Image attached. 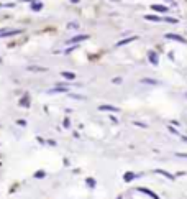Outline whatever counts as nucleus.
Masks as SVG:
<instances>
[{
	"label": "nucleus",
	"instance_id": "obj_1",
	"mask_svg": "<svg viewBox=\"0 0 187 199\" xmlns=\"http://www.w3.org/2000/svg\"><path fill=\"white\" fill-rule=\"evenodd\" d=\"M168 40H174V41H179V43H186V40L181 36V35H174V33H166L164 35Z\"/></svg>",
	"mask_w": 187,
	"mask_h": 199
},
{
	"label": "nucleus",
	"instance_id": "obj_2",
	"mask_svg": "<svg viewBox=\"0 0 187 199\" xmlns=\"http://www.w3.org/2000/svg\"><path fill=\"white\" fill-rule=\"evenodd\" d=\"M89 40V35H79V36H74L69 40V43H79V41H85Z\"/></svg>",
	"mask_w": 187,
	"mask_h": 199
},
{
	"label": "nucleus",
	"instance_id": "obj_3",
	"mask_svg": "<svg viewBox=\"0 0 187 199\" xmlns=\"http://www.w3.org/2000/svg\"><path fill=\"white\" fill-rule=\"evenodd\" d=\"M99 110H105V112H117V107H113V106H105V104H102V106L99 107Z\"/></svg>",
	"mask_w": 187,
	"mask_h": 199
},
{
	"label": "nucleus",
	"instance_id": "obj_4",
	"mask_svg": "<svg viewBox=\"0 0 187 199\" xmlns=\"http://www.w3.org/2000/svg\"><path fill=\"white\" fill-rule=\"evenodd\" d=\"M22 33V30H5L0 36H13V35H18Z\"/></svg>",
	"mask_w": 187,
	"mask_h": 199
},
{
	"label": "nucleus",
	"instance_id": "obj_5",
	"mask_svg": "<svg viewBox=\"0 0 187 199\" xmlns=\"http://www.w3.org/2000/svg\"><path fill=\"white\" fill-rule=\"evenodd\" d=\"M151 8H153L154 12H161V13L168 12V7H166V5H151Z\"/></svg>",
	"mask_w": 187,
	"mask_h": 199
},
{
	"label": "nucleus",
	"instance_id": "obj_6",
	"mask_svg": "<svg viewBox=\"0 0 187 199\" xmlns=\"http://www.w3.org/2000/svg\"><path fill=\"white\" fill-rule=\"evenodd\" d=\"M156 173H158V174H162V176H166L168 179H174V174L168 173V171H164V170H156Z\"/></svg>",
	"mask_w": 187,
	"mask_h": 199
},
{
	"label": "nucleus",
	"instance_id": "obj_7",
	"mask_svg": "<svg viewBox=\"0 0 187 199\" xmlns=\"http://www.w3.org/2000/svg\"><path fill=\"white\" fill-rule=\"evenodd\" d=\"M148 56H150V61L153 63V64H158V54H156L154 51H150V53H148Z\"/></svg>",
	"mask_w": 187,
	"mask_h": 199
},
{
	"label": "nucleus",
	"instance_id": "obj_8",
	"mask_svg": "<svg viewBox=\"0 0 187 199\" xmlns=\"http://www.w3.org/2000/svg\"><path fill=\"white\" fill-rule=\"evenodd\" d=\"M135 40H136V36H131V38H128V40H122V41H118V43H117V46H123V44L130 43V41H135Z\"/></svg>",
	"mask_w": 187,
	"mask_h": 199
},
{
	"label": "nucleus",
	"instance_id": "obj_9",
	"mask_svg": "<svg viewBox=\"0 0 187 199\" xmlns=\"http://www.w3.org/2000/svg\"><path fill=\"white\" fill-rule=\"evenodd\" d=\"M62 78L69 79V81H72V79H76V74H72V72H61Z\"/></svg>",
	"mask_w": 187,
	"mask_h": 199
},
{
	"label": "nucleus",
	"instance_id": "obj_10",
	"mask_svg": "<svg viewBox=\"0 0 187 199\" xmlns=\"http://www.w3.org/2000/svg\"><path fill=\"white\" fill-rule=\"evenodd\" d=\"M144 18L150 20V22H161V18H159V17H156V15H144Z\"/></svg>",
	"mask_w": 187,
	"mask_h": 199
},
{
	"label": "nucleus",
	"instance_id": "obj_11",
	"mask_svg": "<svg viewBox=\"0 0 187 199\" xmlns=\"http://www.w3.org/2000/svg\"><path fill=\"white\" fill-rule=\"evenodd\" d=\"M135 178H136V174H135V173H125L123 179L125 181H131V179H135Z\"/></svg>",
	"mask_w": 187,
	"mask_h": 199
},
{
	"label": "nucleus",
	"instance_id": "obj_12",
	"mask_svg": "<svg viewBox=\"0 0 187 199\" xmlns=\"http://www.w3.org/2000/svg\"><path fill=\"white\" fill-rule=\"evenodd\" d=\"M141 82H144V84H158L156 79H141Z\"/></svg>",
	"mask_w": 187,
	"mask_h": 199
},
{
	"label": "nucleus",
	"instance_id": "obj_13",
	"mask_svg": "<svg viewBox=\"0 0 187 199\" xmlns=\"http://www.w3.org/2000/svg\"><path fill=\"white\" fill-rule=\"evenodd\" d=\"M31 8L36 12V10H41V8H43V5H41V3H33V5H31Z\"/></svg>",
	"mask_w": 187,
	"mask_h": 199
},
{
	"label": "nucleus",
	"instance_id": "obj_14",
	"mask_svg": "<svg viewBox=\"0 0 187 199\" xmlns=\"http://www.w3.org/2000/svg\"><path fill=\"white\" fill-rule=\"evenodd\" d=\"M34 178H44V171H38V173H34Z\"/></svg>",
	"mask_w": 187,
	"mask_h": 199
},
{
	"label": "nucleus",
	"instance_id": "obj_15",
	"mask_svg": "<svg viewBox=\"0 0 187 199\" xmlns=\"http://www.w3.org/2000/svg\"><path fill=\"white\" fill-rule=\"evenodd\" d=\"M30 71H46V69H44V68H34V66H31Z\"/></svg>",
	"mask_w": 187,
	"mask_h": 199
},
{
	"label": "nucleus",
	"instance_id": "obj_16",
	"mask_svg": "<svg viewBox=\"0 0 187 199\" xmlns=\"http://www.w3.org/2000/svg\"><path fill=\"white\" fill-rule=\"evenodd\" d=\"M164 22H168V23H177V20H176V18H164Z\"/></svg>",
	"mask_w": 187,
	"mask_h": 199
},
{
	"label": "nucleus",
	"instance_id": "obj_17",
	"mask_svg": "<svg viewBox=\"0 0 187 199\" xmlns=\"http://www.w3.org/2000/svg\"><path fill=\"white\" fill-rule=\"evenodd\" d=\"M113 84H120V82H122V79H120V78H113Z\"/></svg>",
	"mask_w": 187,
	"mask_h": 199
},
{
	"label": "nucleus",
	"instance_id": "obj_18",
	"mask_svg": "<svg viewBox=\"0 0 187 199\" xmlns=\"http://www.w3.org/2000/svg\"><path fill=\"white\" fill-rule=\"evenodd\" d=\"M77 23H69V25H67V28H77Z\"/></svg>",
	"mask_w": 187,
	"mask_h": 199
},
{
	"label": "nucleus",
	"instance_id": "obj_19",
	"mask_svg": "<svg viewBox=\"0 0 187 199\" xmlns=\"http://www.w3.org/2000/svg\"><path fill=\"white\" fill-rule=\"evenodd\" d=\"M22 106H28V97H25V99H22Z\"/></svg>",
	"mask_w": 187,
	"mask_h": 199
},
{
	"label": "nucleus",
	"instance_id": "obj_20",
	"mask_svg": "<svg viewBox=\"0 0 187 199\" xmlns=\"http://www.w3.org/2000/svg\"><path fill=\"white\" fill-rule=\"evenodd\" d=\"M169 132H171V133H174V135H179V132H177V130H174L172 127H169Z\"/></svg>",
	"mask_w": 187,
	"mask_h": 199
},
{
	"label": "nucleus",
	"instance_id": "obj_21",
	"mask_svg": "<svg viewBox=\"0 0 187 199\" xmlns=\"http://www.w3.org/2000/svg\"><path fill=\"white\" fill-rule=\"evenodd\" d=\"M87 184H91V186H95V181H94V179H89V178H87Z\"/></svg>",
	"mask_w": 187,
	"mask_h": 199
},
{
	"label": "nucleus",
	"instance_id": "obj_22",
	"mask_svg": "<svg viewBox=\"0 0 187 199\" xmlns=\"http://www.w3.org/2000/svg\"><path fill=\"white\" fill-rule=\"evenodd\" d=\"M177 156H181V158H187V153H177Z\"/></svg>",
	"mask_w": 187,
	"mask_h": 199
},
{
	"label": "nucleus",
	"instance_id": "obj_23",
	"mask_svg": "<svg viewBox=\"0 0 187 199\" xmlns=\"http://www.w3.org/2000/svg\"><path fill=\"white\" fill-rule=\"evenodd\" d=\"M18 125H23V127H25V125H26V122H25V120H18Z\"/></svg>",
	"mask_w": 187,
	"mask_h": 199
},
{
	"label": "nucleus",
	"instance_id": "obj_24",
	"mask_svg": "<svg viewBox=\"0 0 187 199\" xmlns=\"http://www.w3.org/2000/svg\"><path fill=\"white\" fill-rule=\"evenodd\" d=\"M71 2H74V3H76V2H79V0H71Z\"/></svg>",
	"mask_w": 187,
	"mask_h": 199
}]
</instances>
